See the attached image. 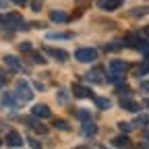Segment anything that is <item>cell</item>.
Masks as SVG:
<instances>
[{"mask_svg":"<svg viewBox=\"0 0 149 149\" xmlns=\"http://www.w3.org/2000/svg\"><path fill=\"white\" fill-rule=\"evenodd\" d=\"M15 95H17V100H21V102H29V100L33 97V91H31V87H29V83H27L25 79L17 81V91H15Z\"/></svg>","mask_w":149,"mask_h":149,"instance_id":"obj_1","label":"cell"},{"mask_svg":"<svg viewBox=\"0 0 149 149\" xmlns=\"http://www.w3.org/2000/svg\"><path fill=\"white\" fill-rule=\"evenodd\" d=\"M74 58H77L79 62H93L97 58V50H93V48H79L77 52H74Z\"/></svg>","mask_w":149,"mask_h":149,"instance_id":"obj_2","label":"cell"},{"mask_svg":"<svg viewBox=\"0 0 149 149\" xmlns=\"http://www.w3.org/2000/svg\"><path fill=\"white\" fill-rule=\"evenodd\" d=\"M0 23H6L8 27H21V29H27V25H23V19L19 13H10V15H4V17H0Z\"/></svg>","mask_w":149,"mask_h":149,"instance_id":"obj_3","label":"cell"},{"mask_svg":"<svg viewBox=\"0 0 149 149\" xmlns=\"http://www.w3.org/2000/svg\"><path fill=\"white\" fill-rule=\"evenodd\" d=\"M31 114H33L35 118H50V116H52V110H50L46 104H37V106L31 108Z\"/></svg>","mask_w":149,"mask_h":149,"instance_id":"obj_4","label":"cell"},{"mask_svg":"<svg viewBox=\"0 0 149 149\" xmlns=\"http://www.w3.org/2000/svg\"><path fill=\"white\" fill-rule=\"evenodd\" d=\"M4 141H6L8 147H21L23 145V139H21V135H19L17 130H8L6 137H4Z\"/></svg>","mask_w":149,"mask_h":149,"instance_id":"obj_5","label":"cell"},{"mask_svg":"<svg viewBox=\"0 0 149 149\" xmlns=\"http://www.w3.org/2000/svg\"><path fill=\"white\" fill-rule=\"evenodd\" d=\"M52 58H56V60H60V62H66L68 60V52H64V50H58V48H52V46H46L44 48Z\"/></svg>","mask_w":149,"mask_h":149,"instance_id":"obj_6","label":"cell"},{"mask_svg":"<svg viewBox=\"0 0 149 149\" xmlns=\"http://www.w3.org/2000/svg\"><path fill=\"white\" fill-rule=\"evenodd\" d=\"M23 122H27V126H31L35 133H42V135H46V133H48V126H44L42 122H37V120H35V116H33V118H23Z\"/></svg>","mask_w":149,"mask_h":149,"instance_id":"obj_7","label":"cell"},{"mask_svg":"<svg viewBox=\"0 0 149 149\" xmlns=\"http://www.w3.org/2000/svg\"><path fill=\"white\" fill-rule=\"evenodd\" d=\"M124 4V0H100V8L104 10H116Z\"/></svg>","mask_w":149,"mask_h":149,"instance_id":"obj_8","label":"cell"},{"mask_svg":"<svg viewBox=\"0 0 149 149\" xmlns=\"http://www.w3.org/2000/svg\"><path fill=\"white\" fill-rule=\"evenodd\" d=\"M85 79H87V81H91V83H102V81H104V70H102V66H100V68L89 70V72L85 74Z\"/></svg>","mask_w":149,"mask_h":149,"instance_id":"obj_9","label":"cell"},{"mask_svg":"<svg viewBox=\"0 0 149 149\" xmlns=\"http://www.w3.org/2000/svg\"><path fill=\"white\" fill-rule=\"evenodd\" d=\"M72 91H74V95H77V97H93L91 89L89 87H83L81 83H74L72 85Z\"/></svg>","mask_w":149,"mask_h":149,"instance_id":"obj_10","label":"cell"},{"mask_svg":"<svg viewBox=\"0 0 149 149\" xmlns=\"http://www.w3.org/2000/svg\"><path fill=\"white\" fill-rule=\"evenodd\" d=\"M128 68H130V64L124 62V60H112V62H110V70H112V72H124V70H128Z\"/></svg>","mask_w":149,"mask_h":149,"instance_id":"obj_11","label":"cell"},{"mask_svg":"<svg viewBox=\"0 0 149 149\" xmlns=\"http://www.w3.org/2000/svg\"><path fill=\"white\" fill-rule=\"evenodd\" d=\"M2 60H4V64H6L8 68H13V70H23V66H21V60H17L15 56H10V54H6Z\"/></svg>","mask_w":149,"mask_h":149,"instance_id":"obj_12","label":"cell"},{"mask_svg":"<svg viewBox=\"0 0 149 149\" xmlns=\"http://www.w3.org/2000/svg\"><path fill=\"white\" fill-rule=\"evenodd\" d=\"M120 106H122L124 110H128V112H139V110H141V106H139L137 102L128 100V97H122V100H120Z\"/></svg>","mask_w":149,"mask_h":149,"instance_id":"obj_13","label":"cell"},{"mask_svg":"<svg viewBox=\"0 0 149 149\" xmlns=\"http://www.w3.org/2000/svg\"><path fill=\"white\" fill-rule=\"evenodd\" d=\"M81 133H83L85 137H93V135L97 133V124H95V122H83Z\"/></svg>","mask_w":149,"mask_h":149,"instance_id":"obj_14","label":"cell"},{"mask_svg":"<svg viewBox=\"0 0 149 149\" xmlns=\"http://www.w3.org/2000/svg\"><path fill=\"white\" fill-rule=\"evenodd\" d=\"M50 19L56 21V23H66L68 21V15L62 13V10H50Z\"/></svg>","mask_w":149,"mask_h":149,"instance_id":"obj_15","label":"cell"},{"mask_svg":"<svg viewBox=\"0 0 149 149\" xmlns=\"http://www.w3.org/2000/svg\"><path fill=\"white\" fill-rule=\"evenodd\" d=\"M2 106L6 108H17V97L13 93H2Z\"/></svg>","mask_w":149,"mask_h":149,"instance_id":"obj_16","label":"cell"},{"mask_svg":"<svg viewBox=\"0 0 149 149\" xmlns=\"http://www.w3.org/2000/svg\"><path fill=\"white\" fill-rule=\"evenodd\" d=\"M112 145L114 147H128L130 141H128V137H116V139H112Z\"/></svg>","mask_w":149,"mask_h":149,"instance_id":"obj_17","label":"cell"},{"mask_svg":"<svg viewBox=\"0 0 149 149\" xmlns=\"http://www.w3.org/2000/svg\"><path fill=\"white\" fill-rule=\"evenodd\" d=\"M95 104H97L102 110H108V108H112V102H110L108 97H95Z\"/></svg>","mask_w":149,"mask_h":149,"instance_id":"obj_18","label":"cell"},{"mask_svg":"<svg viewBox=\"0 0 149 149\" xmlns=\"http://www.w3.org/2000/svg\"><path fill=\"white\" fill-rule=\"evenodd\" d=\"M31 60H33V62H37V64H46V62H48L40 52H31Z\"/></svg>","mask_w":149,"mask_h":149,"instance_id":"obj_19","label":"cell"},{"mask_svg":"<svg viewBox=\"0 0 149 149\" xmlns=\"http://www.w3.org/2000/svg\"><path fill=\"white\" fill-rule=\"evenodd\" d=\"M48 37H52V40H68V37H72V33H48Z\"/></svg>","mask_w":149,"mask_h":149,"instance_id":"obj_20","label":"cell"},{"mask_svg":"<svg viewBox=\"0 0 149 149\" xmlns=\"http://www.w3.org/2000/svg\"><path fill=\"white\" fill-rule=\"evenodd\" d=\"M54 126L60 128V130H68L70 128V124H66V120H54Z\"/></svg>","mask_w":149,"mask_h":149,"instance_id":"obj_21","label":"cell"},{"mask_svg":"<svg viewBox=\"0 0 149 149\" xmlns=\"http://www.w3.org/2000/svg\"><path fill=\"white\" fill-rule=\"evenodd\" d=\"M147 70H149V64H141V66L135 68V74H137V77H141V74H145Z\"/></svg>","mask_w":149,"mask_h":149,"instance_id":"obj_22","label":"cell"},{"mask_svg":"<svg viewBox=\"0 0 149 149\" xmlns=\"http://www.w3.org/2000/svg\"><path fill=\"white\" fill-rule=\"evenodd\" d=\"M118 126H120V130H124V133H128V130L133 128V124H130V122H120Z\"/></svg>","mask_w":149,"mask_h":149,"instance_id":"obj_23","label":"cell"},{"mask_svg":"<svg viewBox=\"0 0 149 149\" xmlns=\"http://www.w3.org/2000/svg\"><path fill=\"white\" fill-rule=\"evenodd\" d=\"M19 50H21V52H31V44H27V42L19 44Z\"/></svg>","mask_w":149,"mask_h":149,"instance_id":"obj_24","label":"cell"},{"mask_svg":"<svg viewBox=\"0 0 149 149\" xmlns=\"http://www.w3.org/2000/svg\"><path fill=\"white\" fill-rule=\"evenodd\" d=\"M31 10H42V2H40V0H33V2H31Z\"/></svg>","mask_w":149,"mask_h":149,"instance_id":"obj_25","label":"cell"},{"mask_svg":"<svg viewBox=\"0 0 149 149\" xmlns=\"http://www.w3.org/2000/svg\"><path fill=\"white\" fill-rule=\"evenodd\" d=\"M77 116L83 118V120H87V118H89V112H87V110H79V112H77Z\"/></svg>","mask_w":149,"mask_h":149,"instance_id":"obj_26","label":"cell"},{"mask_svg":"<svg viewBox=\"0 0 149 149\" xmlns=\"http://www.w3.org/2000/svg\"><path fill=\"white\" fill-rule=\"evenodd\" d=\"M137 124H141V126H147V128H149V118H143V116H141V118L137 120Z\"/></svg>","mask_w":149,"mask_h":149,"instance_id":"obj_27","label":"cell"},{"mask_svg":"<svg viewBox=\"0 0 149 149\" xmlns=\"http://www.w3.org/2000/svg\"><path fill=\"white\" fill-rule=\"evenodd\" d=\"M124 44H110V46H106V50H118V48H122Z\"/></svg>","mask_w":149,"mask_h":149,"instance_id":"obj_28","label":"cell"},{"mask_svg":"<svg viewBox=\"0 0 149 149\" xmlns=\"http://www.w3.org/2000/svg\"><path fill=\"white\" fill-rule=\"evenodd\" d=\"M141 91L149 93V81H143V83H141Z\"/></svg>","mask_w":149,"mask_h":149,"instance_id":"obj_29","label":"cell"},{"mask_svg":"<svg viewBox=\"0 0 149 149\" xmlns=\"http://www.w3.org/2000/svg\"><path fill=\"white\" fill-rule=\"evenodd\" d=\"M116 91H118V93H122V95H126V93H128L130 89H128L126 85H122V87H120V89H116Z\"/></svg>","mask_w":149,"mask_h":149,"instance_id":"obj_30","label":"cell"},{"mask_svg":"<svg viewBox=\"0 0 149 149\" xmlns=\"http://www.w3.org/2000/svg\"><path fill=\"white\" fill-rule=\"evenodd\" d=\"M58 100H60V102H66V93H64V89H60V93H58Z\"/></svg>","mask_w":149,"mask_h":149,"instance_id":"obj_31","label":"cell"},{"mask_svg":"<svg viewBox=\"0 0 149 149\" xmlns=\"http://www.w3.org/2000/svg\"><path fill=\"white\" fill-rule=\"evenodd\" d=\"M13 2H15V4H19V6H21V4H25V0H13Z\"/></svg>","mask_w":149,"mask_h":149,"instance_id":"obj_32","label":"cell"},{"mask_svg":"<svg viewBox=\"0 0 149 149\" xmlns=\"http://www.w3.org/2000/svg\"><path fill=\"white\" fill-rule=\"evenodd\" d=\"M145 33H147V37H149V27H147V29H145Z\"/></svg>","mask_w":149,"mask_h":149,"instance_id":"obj_33","label":"cell"},{"mask_svg":"<svg viewBox=\"0 0 149 149\" xmlns=\"http://www.w3.org/2000/svg\"><path fill=\"white\" fill-rule=\"evenodd\" d=\"M145 54H147V60H149V50H147V52H145Z\"/></svg>","mask_w":149,"mask_h":149,"instance_id":"obj_34","label":"cell"},{"mask_svg":"<svg viewBox=\"0 0 149 149\" xmlns=\"http://www.w3.org/2000/svg\"><path fill=\"white\" fill-rule=\"evenodd\" d=\"M2 85H4V83H2V81H0V89H2Z\"/></svg>","mask_w":149,"mask_h":149,"instance_id":"obj_35","label":"cell"},{"mask_svg":"<svg viewBox=\"0 0 149 149\" xmlns=\"http://www.w3.org/2000/svg\"><path fill=\"white\" fill-rule=\"evenodd\" d=\"M147 106H149V100H147Z\"/></svg>","mask_w":149,"mask_h":149,"instance_id":"obj_36","label":"cell"}]
</instances>
